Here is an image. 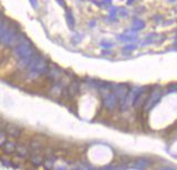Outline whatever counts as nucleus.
Returning a JSON list of instances; mask_svg holds the SVG:
<instances>
[{
  "instance_id": "nucleus-1",
  "label": "nucleus",
  "mask_w": 177,
  "mask_h": 170,
  "mask_svg": "<svg viewBox=\"0 0 177 170\" xmlns=\"http://www.w3.org/2000/svg\"><path fill=\"white\" fill-rule=\"evenodd\" d=\"M6 135L11 137V138H19L22 135V129L16 123H7V127L5 130Z\"/></svg>"
},
{
  "instance_id": "nucleus-2",
  "label": "nucleus",
  "mask_w": 177,
  "mask_h": 170,
  "mask_svg": "<svg viewBox=\"0 0 177 170\" xmlns=\"http://www.w3.org/2000/svg\"><path fill=\"white\" fill-rule=\"evenodd\" d=\"M30 159V162L31 165L33 166V167H38V166H40V165H42L43 163V152L42 151H31V154H30V157H29Z\"/></svg>"
},
{
  "instance_id": "nucleus-3",
  "label": "nucleus",
  "mask_w": 177,
  "mask_h": 170,
  "mask_svg": "<svg viewBox=\"0 0 177 170\" xmlns=\"http://www.w3.org/2000/svg\"><path fill=\"white\" fill-rule=\"evenodd\" d=\"M16 152L18 154V156L21 157L22 159H26V158H29L30 157V148L29 146H27L24 142H20V143H17V148H16Z\"/></svg>"
},
{
  "instance_id": "nucleus-4",
  "label": "nucleus",
  "mask_w": 177,
  "mask_h": 170,
  "mask_svg": "<svg viewBox=\"0 0 177 170\" xmlns=\"http://www.w3.org/2000/svg\"><path fill=\"white\" fill-rule=\"evenodd\" d=\"M16 148H17V142L14 141V140H7L6 143L2 146L3 151L7 155H11V154L16 152Z\"/></svg>"
},
{
  "instance_id": "nucleus-5",
  "label": "nucleus",
  "mask_w": 177,
  "mask_h": 170,
  "mask_svg": "<svg viewBox=\"0 0 177 170\" xmlns=\"http://www.w3.org/2000/svg\"><path fill=\"white\" fill-rule=\"evenodd\" d=\"M7 135H6V132L5 131H0V147H2L6 141H7Z\"/></svg>"
}]
</instances>
